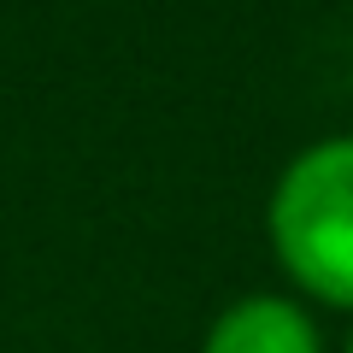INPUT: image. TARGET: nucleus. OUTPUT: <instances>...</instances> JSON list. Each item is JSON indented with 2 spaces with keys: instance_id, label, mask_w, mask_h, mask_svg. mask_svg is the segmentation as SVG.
Returning a JSON list of instances; mask_svg holds the SVG:
<instances>
[{
  "instance_id": "obj_3",
  "label": "nucleus",
  "mask_w": 353,
  "mask_h": 353,
  "mask_svg": "<svg viewBox=\"0 0 353 353\" xmlns=\"http://www.w3.org/2000/svg\"><path fill=\"white\" fill-rule=\"evenodd\" d=\"M347 353H353V336H347Z\"/></svg>"
},
{
  "instance_id": "obj_2",
  "label": "nucleus",
  "mask_w": 353,
  "mask_h": 353,
  "mask_svg": "<svg viewBox=\"0 0 353 353\" xmlns=\"http://www.w3.org/2000/svg\"><path fill=\"white\" fill-rule=\"evenodd\" d=\"M201 353H324V336L306 301L259 289L218 306V318L201 336Z\"/></svg>"
},
{
  "instance_id": "obj_1",
  "label": "nucleus",
  "mask_w": 353,
  "mask_h": 353,
  "mask_svg": "<svg viewBox=\"0 0 353 353\" xmlns=\"http://www.w3.org/2000/svg\"><path fill=\"white\" fill-rule=\"evenodd\" d=\"M265 241L294 301L353 312V130L306 141L277 171Z\"/></svg>"
}]
</instances>
